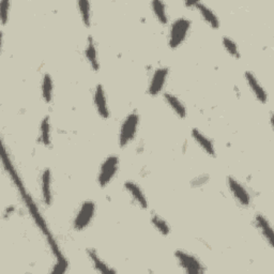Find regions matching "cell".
<instances>
[{
	"label": "cell",
	"mask_w": 274,
	"mask_h": 274,
	"mask_svg": "<svg viewBox=\"0 0 274 274\" xmlns=\"http://www.w3.org/2000/svg\"><path fill=\"white\" fill-rule=\"evenodd\" d=\"M2 161H3V164H4V167L5 169L7 170V172L9 174V176L11 177L13 184L15 185L17 191L19 192V194H21L25 205L30 213V216L33 217L35 223L37 224V226L39 227V229L41 230V232L43 233V235L45 236L47 242H48V246L50 248V250H52L53 254L56 257V265L53 269V273H65L68 269V261L67 259L65 258V256L63 255L62 251H60L59 247L57 246V243L52 235V232L49 231L48 227H47V224L46 222L44 220V218L42 217L41 213H40L36 202L34 201L33 197L30 196L28 194V192L23 184V181L21 179V177H19L17 170L15 169L14 165L12 164L11 162V159H10L8 152H7V149L6 147H4V152H3V156H2Z\"/></svg>",
	"instance_id": "cell-1"
},
{
	"label": "cell",
	"mask_w": 274,
	"mask_h": 274,
	"mask_svg": "<svg viewBox=\"0 0 274 274\" xmlns=\"http://www.w3.org/2000/svg\"><path fill=\"white\" fill-rule=\"evenodd\" d=\"M138 124H139V117L136 113L130 114L125 119L123 126H121L120 128V133H119V145L121 147L127 146L134 139L136 132H137Z\"/></svg>",
	"instance_id": "cell-2"
},
{
	"label": "cell",
	"mask_w": 274,
	"mask_h": 274,
	"mask_svg": "<svg viewBox=\"0 0 274 274\" xmlns=\"http://www.w3.org/2000/svg\"><path fill=\"white\" fill-rule=\"evenodd\" d=\"M191 27V22L187 18H178L177 21L174 22L170 29L169 35V46L171 48H177L182 43L185 42L187 39L188 33Z\"/></svg>",
	"instance_id": "cell-3"
},
{
	"label": "cell",
	"mask_w": 274,
	"mask_h": 274,
	"mask_svg": "<svg viewBox=\"0 0 274 274\" xmlns=\"http://www.w3.org/2000/svg\"><path fill=\"white\" fill-rule=\"evenodd\" d=\"M119 167V159L116 156H109L101 166L98 182L101 188L106 187L113 180Z\"/></svg>",
	"instance_id": "cell-4"
},
{
	"label": "cell",
	"mask_w": 274,
	"mask_h": 274,
	"mask_svg": "<svg viewBox=\"0 0 274 274\" xmlns=\"http://www.w3.org/2000/svg\"><path fill=\"white\" fill-rule=\"evenodd\" d=\"M175 256L179 262L180 267L189 274H200L205 272L204 266L201 262L191 254L184 251H176Z\"/></svg>",
	"instance_id": "cell-5"
},
{
	"label": "cell",
	"mask_w": 274,
	"mask_h": 274,
	"mask_svg": "<svg viewBox=\"0 0 274 274\" xmlns=\"http://www.w3.org/2000/svg\"><path fill=\"white\" fill-rule=\"evenodd\" d=\"M96 212V205L93 201H85L80 207L77 216L74 220V228L76 230L85 229L90 222L93 221Z\"/></svg>",
	"instance_id": "cell-6"
},
{
	"label": "cell",
	"mask_w": 274,
	"mask_h": 274,
	"mask_svg": "<svg viewBox=\"0 0 274 274\" xmlns=\"http://www.w3.org/2000/svg\"><path fill=\"white\" fill-rule=\"evenodd\" d=\"M168 76V69L167 68H160L154 73L150 80L148 93L152 97H157L162 89H163L166 79Z\"/></svg>",
	"instance_id": "cell-7"
},
{
	"label": "cell",
	"mask_w": 274,
	"mask_h": 274,
	"mask_svg": "<svg viewBox=\"0 0 274 274\" xmlns=\"http://www.w3.org/2000/svg\"><path fill=\"white\" fill-rule=\"evenodd\" d=\"M227 184L230 192L232 193V195L235 196V198L240 202V204L243 206H249L251 202V197L248 191L245 189V187L240 185L239 182L232 177H228Z\"/></svg>",
	"instance_id": "cell-8"
},
{
	"label": "cell",
	"mask_w": 274,
	"mask_h": 274,
	"mask_svg": "<svg viewBox=\"0 0 274 274\" xmlns=\"http://www.w3.org/2000/svg\"><path fill=\"white\" fill-rule=\"evenodd\" d=\"M94 102H95L96 108L98 110V114L102 118L107 119L109 117V109H108V105H107L105 91H104V88L102 85L97 86V88L95 90Z\"/></svg>",
	"instance_id": "cell-9"
},
{
	"label": "cell",
	"mask_w": 274,
	"mask_h": 274,
	"mask_svg": "<svg viewBox=\"0 0 274 274\" xmlns=\"http://www.w3.org/2000/svg\"><path fill=\"white\" fill-rule=\"evenodd\" d=\"M246 79H247L248 85L250 86L252 90V93L254 94V96H255V98L259 101L260 103H266L268 100L267 93L265 91V89L262 88L260 83L258 82L256 76L248 71V72H246Z\"/></svg>",
	"instance_id": "cell-10"
},
{
	"label": "cell",
	"mask_w": 274,
	"mask_h": 274,
	"mask_svg": "<svg viewBox=\"0 0 274 274\" xmlns=\"http://www.w3.org/2000/svg\"><path fill=\"white\" fill-rule=\"evenodd\" d=\"M187 6L189 7H195L201 17L205 19V21L212 27V28H215V29H218L219 26H220V22H219V18L218 16L216 15V13L212 11V10L210 8H208L206 5L204 4H201V3H194V4H187Z\"/></svg>",
	"instance_id": "cell-11"
},
{
	"label": "cell",
	"mask_w": 274,
	"mask_h": 274,
	"mask_svg": "<svg viewBox=\"0 0 274 274\" xmlns=\"http://www.w3.org/2000/svg\"><path fill=\"white\" fill-rule=\"evenodd\" d=\"M192 137L194 138V140L199 145V147L204 150L205 152L211 157L216 156V149L215 146H213L212 141L206 136L201 133V132L197 129H193L192 130Z\"/></svg>",
	"instance_id": "cell-12"
},
{
	"label": "cell",
	"mask_w": 274,
	"mask_h": 274,
	"mask_svg": "<svg viewBox=\"0 0 274 274\" xmlns=\"http://www.w3.org/2000/svg\"><path fill=\"white\" fill-rule=\"evenodd\" d=\"M125 188L130 193L131 196L133 197V199L137 202L140 208L146 209L148 207V202L144 195V193L136 184H134V182H132V181H127L125 184Z\"/></svg>",
	"instance_id": "cell-13"
},
{
	"label": "cell",
	"mask_w": 274,
	"mask_h": 274,
	"mask_svg": "<svg viewBox=\"0 0 274 274\" xmlns=\"http://www.w3.org/2000/svg\"><path fill=\"white\" fill-rule=\"evenodd\" d=\"M41 188L43 200L47 206L52 204V174L49 169H45L41 178Z\"/></svg>",
	"instance_id": "cell-14"
},
{
	"label": "cell",
	"mask_w": 274,
	"mask_h": 274,
	"mask_svg": "<svg viewBox=\"0 0 274 274\" xmlns=\"http://www.w3.org/2000/svg\"><path fill=\"white\" fill-rule=\"evenodd\" d=\"M85 56L88 60L90 67L93 68V70L98 71L100 69V64H99V58H98V53H97V47H96L93 38L88 39V45L85 49Z\"/></svg>",
	"instance_id": "cell-15"
},
{
	"label": "cell",
	"mask_w": 274,
	"mask_h": 274,
	"mask_svg": "<svg viewBox=\"0 0 274 274\" xmlns=\"http://www.w3.org/2000/svg\"><path fill=\"white\" fill-rule=\"evenodd\" d=\"M166 103L168 106L175 111V114L180 117V118H186L187 117V109L186 106L182 104L181 101L171 94H165L164 96Z\"/></svg>",
	"instance_id": "cell-16"
},
{
	"label": "cell",
	"mask_w": 274,
	"mask_h": 274,
	"mask_svg": "<svg viewBox=\"0 0 274 274\" xmlns=\"http://www.w3.org/2000/svg\"><path fill=\"white\" fill-rule=\"evenodd\" d=\"M255 221H256L257 227L262 233V236L265 237V239L269 242V245L272 247L273 246V231H272L269 221L261 215L256 216Z\"/></svg>",
	"instance_id": "cell-17"
},
{
	"label": "cell",
	"mask_w": 274,
	"mask_h": 274,
	"mask_svg": "<svg viewBox=\"0 0 274 274\" xmlns=\"http://www.w3.org/2000/svg\"><path fill=\"white\" fill-rule=\"evenodd\" d=\"M87 253H88V256H89L90 260L93 261V265L97 271H99L101 273H115L116 272L113 268H110L107 263H105L102 259L99 257L97 252L94 249H89Z\"/></svg>",
	"instance_id": "cell-18"
},
{
	"label": "cell",
	"mask_w": 274,
	"mask_h": 274,
	"mask_svg": "<svg viewBox=\"0 0 274 274\" xmlns=\"http://www.w3.org/2000/svg\"><path fill=\"white\" fill-rule=\"evenodd\" d=\"M151 7H152V11H154L158 21L161 24L166 25L168 23V17H167V13H166L165 4L156 0V2L151 3Z\"/></svg>",
	"instance_id": "cell-19"
},
{
	"label": "cell",
	"mask_w": 274,
	"mask_h": 274,
	"mask_svg": "<svg viewBox=\"0 0 274 274\" xmlns=\"http://www.w3.org/2000/svg\"><path fill=\"white\" fill-rule=\"evenodd\" d=\"M53 79L50 75L45 74L42 79V98L46 103H49L53 99Z\"/></svg>",
	"instance_id": "cell-20"
},
{
	"label": "cell",
	"mask_w": 274,
	"mask_h": 274,
	"mask_svg": "<svg viewBox=\"0 0 274 274\" xmlns=\"http://www.w3.org/2000/svg\"><path fill=\"white\" fill-rule=\"evenodd\" d=\"M40 140L44 146L50 145V123L49 117H44L40 127Z\"/></svg>",
	"instance_id": "cell-21"
},
{
	"label": "cell",
	"mask_w": 274,
	"mask_h": 274,
	"mask_svg": "<svg viewBox=\"0 0 274 274\" xmlns=\"http://www.w3.org/2000/svg\"><path fill=\"white\" fill-rule=\"evenodd\" d=\"M78 9L80 17H82V21L86 27H90L91 23V9H90V4L87 0H82V2H78Z\"/></svg>",
	"instance_id": "cell-22"
},
{
	"label": "cell",
	"mask_w": 274,
	"mask_h": 274,
	"mask_svg": "<svg viewBox=\"0 0 274 274\" xmlns=\"http://www.w3.org/2000/svg\"><path fill=\"white\" fill-rule=\"evenodd\" d=\"M151 222H152V224H154V226L157 228V230L160 233H162V235L163 236L169 235V232H170L169 226L163 218H161L158 215H154L151 218Z\"/></svg>",
	"instance_id": "cell-23"
},
{
	"label": "cell",
	"mask_w": 274,
	"mask_h": 274,
	"mask_svg": "<svg viewBox=\"0 0 274 274\" xmlns=\"http://www.w3.org/2000/svg\"><path fill=\"white\" fill-rule=\"evenodd\" d=\"M223 45H224L225 49L227 50V53L230 56L235 57V58L240 57V53L238 52V46L235 43V41H233V40H231L230 38H227V37L223 38Z\"/></svg>",
	"instance_id": "cell-24"
},
{
	"label": "cell",
	"mask_w": 274,
	"mask_h": 274,
	"mask_svg": "<svg viewBox=\"0 0 274 274\" xmlns=\"http://www.w3.org/2000/svg\"><path fill=\"white\" fill-rule=\"evenodd\" d=\"M0 14H2V23L6 25L9 19V11H10V3L8 0H3L0 2Z\"/></svg>",
	"instance_id": "cell-25"
}]
</instances>
